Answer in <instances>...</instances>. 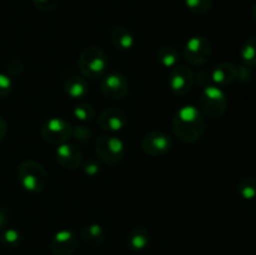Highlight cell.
<instances>
[{"instance_id":"cell-1","label":"cell","mask_w":256,"mask_h":255,"mask_svg":"<svg viewBox=\"0 0 256 255\" xmlns=\"http://www.w3.org/2000/svg\"><path fill=\"white\" fill-rule=\"evenodd\" d=\"M206 128L204 114L194 105L182 106L172 118V132L185 144H192L202 139Z\"/></svg>"},{"instance_id":"cell-2","label":"cell","mask_w":256,"mask_h":255,"mask_svg":"<svg viewBox=\"0 0 256 255\" xmlns=\"http://www.w3.org/2000/svg\"><path fill=\"white\" fill-rule=\"evenodd\" d=\"M16 180L26 192L38 194L44 192L49 182V174L40 162L35 160H24L16 168Z\"/></svg>"},{"instance_id":"cell-3","label":"cell","mask_w":256,"mask_h":255,"mask_svg":"<svg viewBox=\"0 0 256 255\" xmlns=\"http://www.w3.org/2000/svg\"><path fill=\"white\" fill-rule=\"evenodd\" d=\"M78 64L82 76L86 79H98L105 75L109 60L104 50L95 45H89L80 52Z\"/></svg>"},{"instance_id":"cell-4","label":"cell","mask_w":256,"mask_h":255,"mask_svg":"<svg viewBox=\"0 0 256 255\" xmlns=\"http://www.w3.org/2000/svg\"><path fill=\"white\" fill-rule=\"evenodd\" d=\"M228 96L222 88L216 85H209L202 89L199 98L200 112L204 116L218 119L225 114L228 109Z\"/></svg>"},{"instance_id":"cell-5","label":"cell","mask_w":256,"mask_h":255,"mask_svg":"<svg viewBox=\"0 0 256 255\" xmlns=\"http://www.w3.org/2000/svg\"><path fill=\"white\" fill-rule=\"evenodd\" d=\"M95 154L100 162L108 165H118L125 156V144L114 135H102L95 140Z\"/></svg>"},{"instance_id":"cell-6","label":"cell","mask_w":256,"mask_h":255,"mask_svg":"<svg viewBox=\"0 0 256 255\" xmlns=\"http://www.w3.org/2000/svg\"><path fill=\"white\" fill-rule=\"evenodd\" d=\"M212 52V45L206 36L196 35L186 40L182 48V55L189 64L200 66L209 62Z\"/></svg>"},{"instance_id":"cell-7","label":"cell","mask_w":256,"mask_h":255,"mask_svg":"<svg viewBox=\"0 0 256 255\" xmlns=\"http://www.w3.org/2000/svg\"><path fill=\"white\" fill-rule=\"evenodd\" d=\"M40 135L49 144H64L72 136V125L62 118H50L42 125Z\"/></svg>"},{"instance_id":"cell-8","label":"cell","mask_w":256,"mask_h":255,"mask_svg":"<svg viewBox=\"0 0 256 255\" xmlns=\"http://www.w3.org/2000/svg\"><path fill=\"white\" fill-rule=\"evenodd\" d=\"M195 82V74L192 68L179 65L174 66L170 70L169 78H168V85L172 92L178 96H184L192 90Z\"/></svg>"},{"instance_id":"cell-9","label":"cell","mask_w":256,"mask_h":255,"mask_svg":"<svg viewBox=\"0 0 256 255\" xmlns=\"http://www.w3.org/2000/svg\"><path fill=\"white\" fill-rule=\"evenodd\" d=\"M140 146H142V152L149 156H162L172 150V139L166 132L154 130V132H149L144 135L142 142H140Z\"/></svg>"},{"instance_id":"cell-10","label":"cell","mask_w":256,"mask_h":255,"mask_svg":"<svg viewBox=\"0 0 256 255\" xmlns=\"http://www.w3.org/2000/svg\"><path fill=\"white\" fill-rule=\"evenodd\" d=\"M100 92L108 99L122 100L129 92V82L120 72L105 74L100 82Z\"/></svg>"},{"instance_id":"cell-11","label":"cell","mask_w":256,"mask_h":255,"mask_svg":"<svg viewBox=\"0 0 256 255\" xmlns=\"http://www.w3.org/2000/svg\"><path fill=\"white\" fill-rule=\"evenodd\" d=\"M78 246L79 240L72 230H59L50 240V250L54 255H74Z\"/></svg>"},{"instance_id":"cell-12","label":"cell","mask_w":256,"mask_h":255,"mask_svg":"<svg viewBox=\"0 0 256 255\" xmlns=\"http://www.w3.org/2000/svg\"><path fill=\"white\" fill-rule=\"evenodd\" d=\"M128 124V116L122 109L108 108L98 115V126L108 132H118Z\"/></svg>"},{"instance_id":"cell-13","label":"cell","mask_w":256,"mask_h":255,"mask_svg":"<svg viewBox=\"0 0 256 255\" xmlns=\"http://www.w3.org/2000/svg\"><path fill=\"white\" fill-rule=\"evenodd\" d=\"M55 158L58 164L66 170H75L82 164V150L70 142L58 145L55 150Z\"/></svg>"},{"instance_id":"cell-14","label":"cell","mask_w":256,"mask_h":255,"mask_svg":"<svg viewBox=\"0 0 256 255\" xmlns=\"http://www.w3.org/2000/svg\"><path fill=\"white\" fill-rule=\"evenodd\" d=\"M210 74H212V84L216 85V86L230 85L238 79V65L230 62H219L210 72Z\"/></svg>"},{"instance_id":"cell-15","label":"cell","mask_w":256,"mask_h":255,"mask_svg":"<svg viewBox=\"0 0 256 255\" xmlns=\"http://www.w3.org/2000/svg\"><path fill=\"white\" fill-rule=\"evenodd\" d=\"M152 242V234L144 226H135L126 235V248L132 252H140L146 249Z\"/></svg>"},{"instance_id":"cell-16","label":"cell","mask_w":256,"mask_h":255,"mask_svg":"<svg viewBox=\"0 0 256 255\" xmlns=\"http://www.w3.org/2000/svg\"><path fill=\"white\" fill-rule=\"evenodd\" d=\"M64 92L72 99L80 100L89 94V82L82 75H72L65 80Z\"/></svg>"},{"instance_id":"cell-17","label":"cell","mask_w":256,"mask_h":255,"mask_svg":"<svg viewBox=\"0 0 256 255\" xmlns=\"http://www.w3.org/2000/svg\"><path fill=\"white\" fill-rule=\"evenodd\" d=\"M110 42L112 44V46L116 48L118 50H122V52H126L130 50L135 44V39L132 32H130L128 28L122 26V25H118L114 26L110 30Z\"/></svg>"},{"instance_id":"cell-18","label":"cell","mask_w":256,"mask_h":255,"mask_svg":"<svg viewBox=\"0 0 256 255\" xmlns=\"http://www.w3.org/2000/svg\"><path fill=\"white\" fill-rule=\"evenodd\" d=\"M82 238L86 244L92 245V246H99L105 242L106 238V232H105L104 228L100 224L92 222V224L86 225L82 232Z\"/></svg>"},{"instance_id":"cell-19","label":"cell","mask_w":256,"mask_h":255,"mask_svg":"<svg viewBox=\"0 0 256 255\" xmlns=\"http://www.w3.org/2000/svg\"><path fill=\"white\" fill-rule=\"evenodd\" d=\"M156 62L162 66L172 69L174 66H176L178 62H179V50L172 45L160 48L156 52Z\"/></svg>"},{"instance_id":"cell-20","label":"cell","mask_w":256,"mask_h":255,"mask_svg":"<svg viewBox=\"0 0 256 255\" xmlns=\"http://www.w3.org/2000/svg\"><path fill=\"white\" fill-rule=\"evenodd\" d=\"M240 58L242 64L250 68L256 66V36L248 38L240 49Z\"/></svg>"},{"instance_id":"cell-21","label":"cell","mask_w":256,"mask_h":255,"mask_svg":"<svg viewBox=\"0 0 256 255\" xmlns=\"http://www.w3.org/2000/svg\"><path fill=\"white\" fill-rule=\"evenodd\" d=\"M0 242H2V246L8 248V249H16L22 245V236L16 229L6 228L0 232Z\"/></svg>"},{"instance_id":"cell-22","label":"cell","mask_w":256,"mask_h":255,"mask_svg":"<svg viewBox=\"0 0 256 255\" xmlns=\"http://www.w3.org/2000/svg\"><path fill=\"white\" fill-rule=\"evenodd\" d=\"M95 114H96V112H95L94 106H92V104H89V102H78V104L75 105L74 110H72V115H74L75 119L79 120L82 124L92 122L95 118Z\"/></svg>"},{"instance_id":"cell-23","label":"cell","mask_w":256,"mask_h":255,"mask_svg":"<svg viewBox=\"0 0 256 255\" xmlns=\"http://www.w3.org/2000/svg\"><path fill=\"white\" fill-rule=\"evenodd\" d=\"M238 192L245 200H252L256 198V179L245 176L238 182Z\"/></svg>"},{"instance_id":"cell-24","label":"cell","mask_w":256,"mask_h":255,"mask_svg":"<svg viewBox=\"0 0 256 255\" xmlns=\"http://www.w3.org/2000/svg\"><path fill=\"white\" fill-rule=\"evenodd\" d=\"M185 5L194 14L205 15L212 10V0H185Z\"/></svg>"},{"instance_id":"cell-25","label":"cell","mask_w":256,"mask_h":255,"mask_svg":"<svg viewBox=\"0 0 256 255\" xmlns=\"http://www.w3.org/2000/svg\"><path fill=\"white\" fill-rule=\"evenodd\" d=\"M76 142H82V144H86L90 142L92 138V130L90 126L85 124H79L72 126V136Z\"/></svg>"},{"instance_id":"cell-26","label":"cell","mask_w":256,"mask_h":255,"mask_svg":"<svg viewBox=\"0 0 256 255\" xmlns=\"http://www.w3.org/2000/svg\"><path fill=\"white\" fill-rule=\"evenodd\" d=\"M14 89V82L8 74L0 72V99H4L8 95L12 94Z\"/></svg>"},{"instance_id":"cell-27","label":"cell","mask_w":256,"mask_h":255,"mask_svg":"<svg viewBox=\"0 0 256 255\" xmlns=\"http://www.w3.org/2000/svg\"><path fill=\"white\" fill-rule=\"evenodd\" d=\"M6 72H8V75H9L12 79H14V78H19L20 75L22 74V72H24V64H22V60L18 59V58L10 59L6 65Z\"/></svg>"},{"instance_id":"cell-28","label":"cell","mask_w":256,"mask_h":255,"mask_svg":"<svg viewBox=\"0 0 256 255\" xmlns=\"http://www.w3.org/2000/svg\"><path fill=\"white\" fill-rule=\"evenodd\" d=\"M80 168H82L84 174H86L88 176H95V175L102 172V165H100V162L98 160L94 159H90L88 162H82Z\"/></svg>"},{"instance_id":"cell-29","label":"cell","mask_w":256,"mask_h":255,"mask_svg":"<svg viewBox=\"0 0 256 255\" xmlns=\"http://www.w3.org/2000/svg\"><path fill=\"white\" fill-rule=\"evenodd\" d=\"M32 5L40 12H52L59 6L60 0H32Z\"/></svg>"},{"instance_id":"cell-30","label":"cell","mask_w":256,"mask_h":255,"mask_svg":"<svg viewBox=\"0 0 256 255\" xmlns=\"http://www.w3.org/2000/svg\"><path fill=\"white\" fill-rule=\"evenodd\" d=\"M252 79V68L248 66V65H239L238 66V79L240 82H250Z\"/></svg>"},{"instance_id":"cell-31","label":"cell","mask_w":256,"mask_h":255,"mask_svg":"<svg viewBox=\"0 0 256 255\" xmlns=\"http://www.w3.org/2000/svg\"><path fill=\"white\" fill-rule=\"evenodd\" d=\"M10 222V216H9V212H8L5 208H0V232L2 230H5L9 225Z\"/></svg>"},{"instance_id":"cell-32","label":"cell","mask_w":256,"mask_h":255,"mask_svg":"<svg viewBox=\"0 0 256 255\" xmlns=\"http://www.w3.org/2000/svg\"><path fill=\"white\" fill-rule=\"evenodd\" d=\"M8 132V124L4 120V118L0 116V142H2V139L5 138Z\"/></svg>"},{"instance_id":"cell-33","label":"cell","mask_w":256,"mask_h":255,"mask_svg":"<svg viewBox=\"0 0 256 255\" xmlns=\"http://www.w3.org/2000/svg\"><path fill=\"white\" fill-rule=\"evenodd\" d=\"M250 18H252V22L256 25V5L252 8V10H250Z\"/></svg>"},{"instance_id":"cell-34","label":"cell","mask_w":256,"mask_h":255,"mask_svg":"<svg viewBox=\"0 0 256 255\" xmlns=\"http://www.w3.org/2000/svg\"><path fill=\"white\" fill-rule=\"evenodd\" d=\"M255 82H256V74H255Z\"/></svg>"},{"instance_id":"cell-35","label":"cell","mask_w":256,"mask_h":255,"mask_svg":"<svg viewBox=\"0 0 256 255\" xmlns=\"http://www.w3.org/2000/svg\"><path fill=\"white\" fill-rule=\"evenodd\" d=\"M255 210H256V204H255Z\"/></svg>"}]
</instances>
